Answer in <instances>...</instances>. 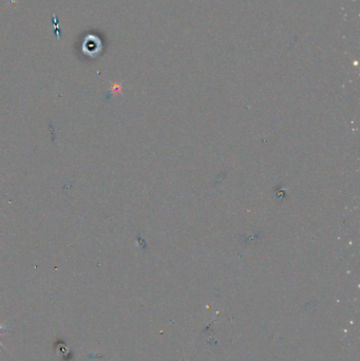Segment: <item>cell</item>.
Listing matches in <instances>:
<instances>
[{
	"mask_svg": "<svg viewBox=\"0 0 360 361\" xmlns=\"http://www.w3.org/2000/svg\"><path fill=\"white\" fill-rule=\"evenodd\" d=\"M102 48V43L96 36L94 35H89L85 38L83 49L84 52L89 55H94L97 52L101 51Z\"/></svg>",
	"mask_w": 360,
	"mask_h": 361,
	"instance_id": "6da1fadb",
	"label": "cell"
},
{
	"mask_svg": "<svg viewBox=\"0 0 360 361\" xmlns=\"http://www.w3.org/2000/svg\"><path fill=\"white\" fill-rule=\"evenodd\" d=\"M9 332H10V329H8V327L5 326V324H0V336L3 335V334H5V333H9ZM0 345L4 347V345L2 344L1 341H0Z\"/></svg>",
	"mask_w": 360,
	"mask_h": 361,
	"instance_id": "7a4b0ae2",
	"label": "cell"
}]
</instances>
